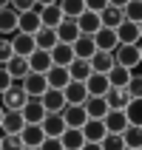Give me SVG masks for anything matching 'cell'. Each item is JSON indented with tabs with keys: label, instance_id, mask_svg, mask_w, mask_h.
Wrapping results in <instances>:
<instances>
[{
	"label": "cell",
	"instance_id": "cell-28",
	"mask_svg": "<svg viewBox=\"0 0 142 150\" xmlns=\"http://www.w3.org/2000/svg\"><path fill=\"white\" fill-rule=\"evenodd\" d=\"M49 54H51V62H54V65H63V68H68V65H71V59H74V48L66 45V42H57Z\"/></svg>",
	"mask_w": 142,
	"mask_h": 150
},
{
	"label": "cell",
	"instance_id": "cell-51",
	"mask_svg": "<svg viewBox=\"0 0 142 150\" xmlns=\"http://www.w3.org/2000/svg\"><path fill=\"white\" fill-rule=\"evenodd\" d=\"M136 45H139V59H142V40H139V42H136Z\"/></svg>",
	"mask_w": 142,
	"mask_h": 150
},
{
	"label": "cell",
	"instance_id": "cell-25",
	"mask_svg": "<svg viewBox=\"0 0 142 150\" xmlns=\"http://www.w3.org/2000/svg\"><path fill=\"white\" fill-rule=\"evenodd\" d=\"M20 113H23L26 122H34V125H40L43 116H46V108H43V102H40V99H29L23 108H20Z\"/></svg>",
	"mask_w": 142,
	"mask_h": 150
},
{
	"label": "cell",
	"instance_id": "cell-15",
	"mask_svg": "<svg viewBox=\"0 0 142 150\" xmlns=\"http://www.w3.org/2000/svg\"><path fill=\"white\" fill-rule=\"evenodd\" d=\"M102 125H105V130H108V133H122V130L128 127L125 110H108V113L102 116Z\"/></svg>",
	"mask_w": 142,
	"mask_h": 150
},
{
	"label": "cell",
	"instance_id": "cell-19",
	"mask_svg": "<svg viewBox=\"0 0 142 150\" xmlns=\"http://www.w3.org/2000/svg\"><path fill=\"white\" fill-rule=\"evenodd\" d=\"M40 25L43 23H40V11H37V8H31V11H20V17H17V31L34 34Z\"/></svg>",
	"mask_w": 142,
	"mask_h": 150
},
{
	"label": "cell",
	"instance_id": "cell-38",
	"mask_svg": "<svg viewBox=\"0 0 142 150\" xmlns=\"http://www.w3.org/2000/svg\"><path fill=\"white\" fill-rule=\"evenodd\" d=\"M122 14L131 23H142V0H128L125 6H122Z\"/></svg>",
	"mask_w": 142,
	"mask_h": 150
},
{
	"label": "cell",
	"instance_id": "cell-14",
	"mask_svg": "<svg viewBox=\"0 0 142 150\" xmlns=\"http://www.w3.org/2000/svg\"><path fill=\"white\" fill-rule=\"evenodd\" d=\"M60 113H63V119H66V127H83L85 122H88L83 105H66Z\"/></svg>",
	"mask_w": 142,
	"mask_h": 150
},
{
	"label": "cell",
	"instance_id": "cell-53",
	"mask_svg": "<svg viewBox=\"0 0 142 150\" xmlns=\"http://www.w3.org/2000/svg\"><path fill=\"white\" fill-rule=\"evenodd\" d=\"M139 40H142V23H139Z\"/></svg>",
	"mask_w": 142,
	"mask_h": 150
},
{
	"label": "cell",
	"instance_id": "cell-47",
	"mask_svg": "<svg viewBox=\"0 0 142 150\" xmlns=\"http://www.w3.org/2000/svg\"><path fill=\"white\" fill-rule=\"evenodd\" d=\"M80 150H102V147H100V142H85Z\"/></svg>",
	"mask_w": 142,
	"mask_h": 150
},
{
	"label": "cell",
	"instance_id": "cell-52",
	"mask_svg": "<svg viewBox=\"0 0 142 150\" xmlns=\"http://www.w3.org/2000/svg\"><path fill=\"white\" fill-rule=\"evenodd\" d=\"M3 113H6V110H3V105H0V119H3Z\"/></svg>",
	"mask_w": 142,
	"mask_h": 150
},
{
	"label": "cell",
	"instance_id": "cell-35",
	"mask_svg": "<svg viewBox=\"0 0 142 150\" xmlns=\"http://www.w3.org/2000/svg\"><path fill=\"white\" fill-rule=\"evenodd\" d=\"M122 110H125V116H128V125H139L142 127V96H131Z\"/></svg>",
	"mask_w": 142,
	"mask_h": 150
},
{
	"label": "cell",
	"instance_id": "cell-8",
	"mask_svg": "<svg viewBox=\"0 0 142 150\" xmlns=\"http://www.w3.org/2000/svg\"><path fill=\"white\" fill-rule=\"evenodd\" d=\"M63 96H66V105H83V102L88 99L85 82H77V79H71V82L63 88Z\"/></svg>",
	"mask_w": 142,
	"mask_h": 150
},
{
	"label": "cell",
	"instance_id": "cell-45",
	"mask_svg": "<svg viewBox=\"0 0 142 150\" xmlns=\"http://www.w3.org/2000/svg\"><path fill=\"white\" fill-rule=\"evenodd\" d=\"M11 82H14V79H11V74L6 71V65H0V93L6 91V88H11Z\"/></svg>",
	"mask_w": 142,
	"mask_h": 150
},
{
	"label": "cell",
	"instance_id": "cell-49",
	"mask_svg": "<svg viewBox=\"0 0 142 150\" xmlns=\"http://www.w3.org/2000/svg\"><path fill=\"white\" fill-rule=\"evenodd\" d=\"M49 3H57V0H37V6H49Z\"/></svg>",
	"mask_w": 142,
	"mask_h": 150
},
{
	"label": "cell",
	"instance_id": "cell-44",
	"mask_svg": "<svg viewBox=\"0 0 142 150\" xmlns=\"http://www.w3.org/2000/svg\"><path fill=\"white\" fill-rule=\"evenodd\" d=\"M11 8L17 14L20 11H31V8H37V0H11Z\"/></svg>",
	"mask_w": 142,
	"mask_h": 150
},
{
	"label": "cell",
	"instance_id": "cell-3",
	"mask_svg": "<svg viewBox=\"0 0 142 150\" xmlns=\"http://www.w3.org/2000/svg\"><path fill=\"white\" fill-rule=\"evenodd\" d=\"M20 85H23V91L29 99H40L43 93L49 91V82H46V74H34V71H29V74L20 79Z\"/></svg>",
	"mask_w": 142,
	"mask_h": 150
},
{
	"label": "cell",
	"instance_id": "cell-24",
	"mask_svg": "<svg viewBox=\"0 0 142 150\" xmlns=\"http://www.w3.org/2000/svg\"><path fill=\"white\" fill-rule=\"evenodd\" d=\"M17 11L11 6H3L0 8V34H3V37H9V34H14L17 31Z\"/></svg>",
	"mask_w": 142,
	"mask_h": 150
},
{
	"label": "cell",
	"instance_id": "cell-57",
	"mask_svg": "<svg viewBox=\"0 0 142 150\" xmlns=\"http://www.w3.org/2000/svg\"><path fill=\"white\" fill-rule=\"evenodd\" d=\"M139 150H142V147H139Z\"/></svg>",
	"mask_w": 142,
	"mask_h": 150
},
{
	"label": "cell",
	"instance_id": "cell-18",
	"mask_svg": "<svg viewBox=\"0 0 142 150\" xmlns=\"http://www.w3.org/2000/svg\"><path fill=\"white\" fill-rule=\"evenodd\" d=\"M20 139H23V144H26V147H40V142L46 139V133H43V125L26 122V127L20 130Z\"/></svg>",
	"mask_w": 142,
	"mask_h": 150
},
{
	"label": "cell",
	"instance_id": "cell-22",
	"mask_svg": "<svg viewBox=\"0 0 142 150\" xmlns=\"http://www.w3.org/2000/svg\"><path fill=\"white\" fill-rule=\"evenodd\" d=\"M80 130H83L85 142H102V139H105V133H108V130H105V125H102V119H88Z\"/></svg>",
	"mask_w": 142,
	"mask_h": 150
},
{
	"label": "cell",
	"instance_id": "cell-10",
	"mask_svg": "<svg viewBox=\"0 0 142 150\" xmlns=\"http://www.w3.org/2000/svg\"><path fill=\"white\" fill-rule=\"evenodd\" d=\"M43 108H46V113H60V110L66 108V96H63V91H57V88H49V91L40 96Z\"/></svg>",
	"mask_w": 142,
	"mask_h": 150
},
{
	"label": "cell",
	"instance_id": "cell-48",
	"mask_svg": "<svg viewBox=\"0 0 142 150\" xmlns=\"http://www.w3.org/2000/svg\"><path fill=\"white\" fill-rule=\"evenodd\" d=\"M125 3H128V0H108V6H117V8H122Z\"/></svg>",
	"mask_w": 142,
	"mask_h": 150
},
{
	"label": "cell",
	"instance_id": "cell-26",
	"mask_svg": "<svg viewBox=\"0 0 142 150\" xmlns=\"http://www.w3.org/2000/svg\"><path fill=\"white\" fill-rule=\"evenodd\" d=\"M60 142H63V147L66 150H80L85 144V136L80 127H66L63 133H60Z\"/></svg>",
	"mask_w": 142,
	"mask_h": 150
},
{
	"label": "cell",
	"instance_id": "cell-6",
	"mask_svg": "<svg viewBox=\"0 0 142 150\" xmlns=\"http://www.w3.org/2000/svg\"><path fill=\"white\" fill-rule=\"evenodd\" d=\"M114 31H117V40L122 42V45H136V42H139V23L122 20Z\"/></svg>",
	"mask_w": 142,
	"mask_h": 150
},
{
	"label": "cell",
	"instance_id": "cell-41",
	"mask_svg": "<svg viewBox=\"0 0 142 150\" xmlns=\"http://www.w3.org/2000/svg\"><path fill=\"white\" fill-rule=\"evenodd\" d=\"M125 91H128V96H142V71H134V74H131Z\"/></svg>",
	"mask_w": 142,
	"mask_h": 150
},
{
	"label": "cell",
	"instance_id": "cell-46",
	"mask_svg": "<svg viewBox=\"0 0 142 150\" xmlns=\"http://www.w3.org/2000/svg\"><path fill=\"white\" fill-rule=\"evenodd\" d=\"M83 3H85V8H88V11H97V14L108 6V0H83Z\"/></svg>",
	"mask_w": 142,
	"mask_h": 150
},
{
	"label": "cell",
	"instance_id": "cell-16",
	"mask_svg": "<svg viewBox=\"0 0 142 150\" xmlns=\"http://www.w3.org/2000/svg\"><path fill=\"white\" fill-rule=\"evenodd\" d=\"M83 108H85V116L88 119H102L111 110L108 102H105V96H88V99L83 102Z\"/></svg>",
	"mask_w": 142,
	"mask_h": 150
},
{
	"label": "cell",
	"instance_id": "cell-39",
	"mask_svg": "<svg viewBox=\"0 0 142 150\" xmlns=\"http://www.w3.org/2000/svg\"><path fill=\"white\" fill-rule=\"evenodd\" d=\"M23 139H20V133H3V139H0V150H23Z\"/></svg>",
	"mask_w": 142,
	"mask_h": 150
},
{
	"label": "cell",
	"instance_id": "cell-29",
	"mask_svg": "<svg viewBox=\"0 0 142 150\" xmlns=\"http://www.w3.org/2000/svg\"><path fill=\"white\" fill-rule=\"evenodd\" d=\"M100 25L102 23H100V14H97V11H88V8H85L83 14L77 17V28H80V34H94Z\"/></svg>",
	"mask_w": 142,
	"mask_h": 150
},
{
	"label": "cell",
	"instance_id": "cell-30",
	"mask_svg": "<svg viewBox=\"0 0 142 150\" xmlns=\"http://www.w3.org/2000/svg\"><path fill=\"white\" fill-rule=\"evenodd\" d=\"M68 74H71V79H77V82H85L94 71H91V62H88V59L74 57V59H71V65H68Z\"/></svg>",
	"mask_w": 142,
	"mask_h": 150
},
{
	"label": "cell",
	"instance_id": "cell-42",
	"mask_svg": "<svg viewBox=\"0 0 142 150\" xmlns=\"http://www.w3.org/2000/svg\"><path fill=\"white\" fill-rule=\"evenodd\" d=\"M11 57H14V48H11V37H0V65H6Z\"/></svg>",
	"mask_w": 142,
	"mask_h": 150
},
{
	"label": "cell",
	"instance_id": "cell-11",
	"mask_svg": "<svg viewBox=\"0 0 142 150\" xmlns=\"http://www.w3.org/2000/svg\"><path fill=\"white\" fill-rule=\"evenodd\" d=\"M11 48H14V54H20V57H29L37 45H34V34H26V31H14L11 34Z\"/></svg>",
	"mask_w": 142,
	"mask_h": 150
},
{
	"label": "cell",
	"instance_id": "cell-36",
	"mask_svg": "<svg viewBox=\"0 0 142 150\" xmlns=\"http://www.w3.org/2000/svg\"><path fill=\"white\" fill-rule=\"evenodd\" d=\"M119 136H122L125 147H136V150L142 147V127H139V125H128Z\"/></svg>",
	"mask_w": 142,
	"mask_h": 150
},
{
	"label": "cell",
	"instance_id": "cell-55",
	"mask_svg": "<svg viewBox=\"0 0 142 150\" xmlns=\"http://www.w3.org/2000/svg\"><path fill=\"white\" fill-rule=\"evenodd\" d=\"M125 150H136V147H125Z\"/></svg>",
	"mask_w": 142,
	"mask_h": 150
},
{
	"label": "cell",
	"instance_id": "cell-23",
	"mask_svg": "<svg viewBox=\"0 0 142 150\" xmlns=\"http://www.w3.org/2000/svg\"><path fill=\"white\" fill-rule=\"evenodd\" d=\"M40 125H43V133L46 136H60L66 130V119H63V113H46Z\"/></svg>",
	"mask_w": 142,
	"mask_h": 150
},
{
	"label": "cell",
	"instance_id": "cell-12",
	"mask_svg": "<svg viewBox=\"0 0 142 150\" xmlns=\"http://www.w3.org/2000/svg\"><path fill=\"white\" fill-rule=\"evenodd\" d=\"M46 82H49V88L63 91V88L71 82V74H68V68H63V65H51L49 71H46Z\"/></svg>",
	"mask_w": 142,
	"mask_h": 150
},
{
	"label": "cell",
	"instance_id": "cell-54",
	"mask_svg": "<svg viewBox=\"0 0 142 150\" xmlns=\"http://www.w3.org/2000/svg\"><path fill=\"white\" fill-rule=\"evenodd\" d=\"M23 150H40V147H23Z\"/></svg>",
	"mask_w": 142,
	"mask_h": 150
},
{
	"label": "cell",
	"instance_id": "cell-40",
	"mask_svg": "<svg viewBox=\"0 0 142 150\" xmlns=\"http://www.w3.org/2000/svg\"><path fill=\"white\" fill-rule=\"evenodd\" d=\"M102 150H125V142H122V136L119 133H105V139L100 142Z\"/></svg>",
	"mask_w": 142,
	"mask_h": 150
},
{
	"label": "cell",
	"instance_id": "cell-7",
	"mask_svg": "<svg viewBox=\"0 0 142 150\" xmlns=\"http://www.w3.org/2000/svg\"><path fill=\"white\" fill-rule=\"evenodd\" d=\"M26 59H29V71H34V74H46V71L54 65V62H51V54L43 51V48H34Z\"/></svg>",
	"mask_w": 142,
	"mask_h": 150
},
{
	"label": "cell",
	"instance_id": "cell-43",
	"mask_svg": "<svg viewBox=\"0 0 142 150\" xmlns=\"http://www.w3.org/2000/svg\"><path fill=\"white\" fill-rule=\"evenodd\" d=\"M40 150H66L63 142H60V136H46L40 142Z\"/></svg>",
	"mask_w": 142,
	"mask_h": 150
},
{
	"label": "cell",
	"instance_id": "cell-27",
	"mask_svg": "<svg viewBox=\"0 0 142 150\" xmlns=\"http://www.w3.org/2000/svg\"><path fill=\"white\" fill-rule=\"evenodd\" d=\"M34 45L43 51H51L54 45H57V31L54 28H46V25H40L37 31H34Z\"/></svg>",
	"mask_w": 142,
	"mask_h": 150
},
{
	"label": "cell",
	"instance_id": "cell-34",
	"mask_svg": "<svg viewBox=\"0 0 142 150\" xmlns=\"http://www.w3.org/2000/svg\"><path fill=\"white\" fill-rule=\"evenodd\" d=\"M128 91L125 88H108V93H105V102H108V108L111 110H122L128 105Z\"/></svg>",
	"mask_w": 142,
	"mask_h": 150
},
{
	"label": "cell",
	"instance_id": "cell-13",
	"mask_svg": "<svg viewBox=\"0 0 142 150\" xmlns=\"http://www.w3.org/2000/svg\"><path fill=\"white\" fill-rule=\"evenodd\" d=\"M54 31H57V42H66V45H71V42L80 37V28H77V20H74V17H66Z\"/></svg>",
	"mask_w": 142,
	"mask_h": 150
},
{
	"label": "cell",
	"instance_id": "cell-31",
	"mask_svg": "<svg viewBox=\"0 0 142 150\" xmlns=\"http://www.w3.org/2000/svg\"><path fill=\"white\" fill-rule=\"evenodd\" d=\"M6 71L11 74V79H14V82H20V79L29 74V59H26V57H20V54H14V57L6 62Z\"/></svg>",
	"mask_w": 142,
	"mask_h": 150
},
{
	"label": "cell",
	"instance_id": "cell-9",
	"mask_svg": "<svg viewBox=\"0 0 142 150\" xmlns=\"http://www.w3.org/2000/svg\"><path fill=\"white\" fill-rule=\"evenodd\" d=\"M26 127V119L20 110H6L3 119H0V133H20Z\"/></svg>",
	"mask_w": 142,
	"mask_h": 150
},
{
	"label": "cell",
	"instance_id": "cell-32",
	"mask_svg": "<svg viewBox=\"0 0 142 150\" xmlns=\"http://www.w3.org/2000/svg\"><path fill=\"white\" fill-rule=\"evenodd\" d=\"M122 20H125V14H122V8H117V6H105L100 11V23L105 25V28H117Z\"/></svg>",
	"mask_w": 142,
	"mask_h": 150
},
{
	"label": "cell",
	"instance_id": "cell-4",
	"mask_svg": "<svg viewBox=\"0 0 142 150\" xmlns=\"http://www.w3.org/2000/svg\"><path fill=\"white\" fill-rule=\"evenodd\" d=\"M91 37H94V45H97L100 51H114V48L119 45L117 31H114V28H105V25H100V28H97Z\"/></svg>",
	"mask_w": 142,
	"mask_h": 150
},
{
	"label": "cell",
	"instance_id": "cell-2",
	"mask_svg": "<svg viewBox=\"0 0 142 150\" xmlns=\"http://www.w3.org/2000/svg\"><path fill=\"white\" fill-rule=\"evenodd\" d=\"M29 102V96H26L23 85L20 82H11V88H6V91L0 93V105H3V110H20Z\"/></svg>",
	"mask_w": 142,
	"mask_h": 150
},
{
	"label": "cell",
	"instance_id": "cell-21",
	"mask_svg": "<svg viewBox=\"0 0 142 150\" xmlns=\"http://www.w3.org/2000/svg\"><path fill=\"white\" fill-rule=\"evenodd\" d=\"M108 88H111V85H108V76H105V74H97V71H94V74L85 79V91H88V96H105Z\"/></svg>",
	"mask_w": 142,
	"mask_h": 150
},
{
	"label": "cell",
	"instance_id": "cell-20",
	"mask_svg": "<svg viewBox=\"0 0 142 150\" xmlns=\"http://www.w3.org/2000/svg\"><path fill=\"white\" fill-rule=\"evenodd\" d=\"M88 62H91V71H97V74H108L111 68H114V51H100V48H97Z\"/></svg>",
	"mask_w": 142,
	"mask_h": 150
},
{
	"label": "cell",
	"instance_id": "cell-5",
	"mask_svg": "<svg viewBox=\"0 0 142 150\" xmlns=\"http://www.w3.org/2000/svg\"><path fill=\"white\" fill-rule=\"evenodd\" d=\"M40 11V23L46 25V28H57L63 20H66V14H63V8L57 6V3H49V6H40L37 8Z\"/></svg>",
	"mask_w": 142,
	"mask_h": 150
},
{
	"label": "cell",
	"instance_id": "cell-17",
	"mask_svg": "<svg viewBox=\"0 0 142 150\" xmlns=\"http://www.w3.org/2000/svg\"><path fill=\"white\" fill-rule=\"evenodd\" d=\"M71 48H74V57L80 59H91L94 51H97V45H94V37L91 34H80L74 42H71Z\"/></svg>",
	"mask_w": 142,
	"mask_h": 150
},
{
	"label": "cell",
	"instance_id": "cell-56",
	"mask_svg": "<svg viewBox=\"0 0 142 150\" xmlns=\"http://www.w3.org/2000/svg\"><path fill=\"white\" fill-rule=\"evenodd\" d=\"M0 139H3V133H0Z\"/></svg>",
	"mask_w": 142,
	"mask_h": 150
},
{
	"label": "cell",
	"instance_id": "cell-50",
	"mask_svg": "<svg viewBox=\"0 0 142 150\" xmlns=\"http://www.w3.org/2000/svg\"><path fill=\"white\" fill-rule=\"evenodd\" d=\"M3 6H11V0H0V8H3Z\"/></svg>",
	"mask_w": 142,
	"mask_h": 150
},
{
	"label": "cell",
	"instance_id": "cell-1",
	"mask_svg": "<svg viewBox=\"0 0 142 150\" xmlns=\"http://www.w3.org/2000/svg\"><path fill=\"white\" fill-rule=\"evenodd\" d=\"M114 62L122 65V68H128V71H136V68L142 65L139 45H122V42H119L117 48H114Z\"/></svg>",
	"mask_w": 142,
	"mask_h": 150
},
{
	"label": "cell",
	"instance_id": "cell-33",
	"mask_svg": "<svg viewBox=\"0 0 142 150\" xmlns=\"http://www.w3.org/2000/svg\"><path fill=\"white\" fill-rule=\"evenodd\" d=\"M131 74H134V71H128V68H122V65L114 62V68H111L105 76H108V85H111V88H125L128 79H131Z\"/></svg>",
	"mask_w": 142,
	"mask_h": 150
},
{
	"label": "cell",
	"instance_id": "cell-37",
	"mask_svg": "<svg viewBox=\"0 0 142 150\" xmlns=\"http://www.w3.org/2000/svg\"><path fill=\"white\" fill-rule=\"evenodd\" d=\"M57 6L63 8V14H66V17H74V20L85 11V3H83V0H57Z\"/></svg>",
	"mask_w": 142,
	"mask_h": 150
}]
</instances>
